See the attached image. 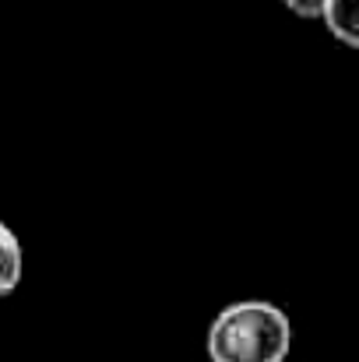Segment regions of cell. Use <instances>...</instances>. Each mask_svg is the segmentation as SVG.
I'll list each match as a JSON object with an SVG mask.
<instances>
[{
  "label": "cell",
  "mask_w": 359,
  "mask_h": 362,
  "mask_svg": "<svg viewBox=\"0 0 359 362\" xmlns=\"http://www.w3.org/2000/svg\"><path fill=\"white\" fill-rule=\"evenodd\" d=\"M205 345L212 362H285L292 324L285 310L268 299H239L219 310Z\"/></svg>",
  "instance_id": "cell-1"
},
{
  "label": "cell",
  "mask_w": 359,
  "mask_h": 362,
  "mask_svg": "<svg viewBox=\"0 0 359 362\" xmlns=\"http://www.w3.org/2000/svg\"><path fill=\"white\" fill-rule=\"evenodd\" d=\"M21 274H25L21 240L14 236V229L7 222H0V299L21 285Z\"/></svg>",
  "instance_id": "cell-2"
},
{
  "label": "cell",
  "mask_w": 359,
  "mask_h": 362,
  "mask_svg": "<svg viewBox=\"0 0 359 362\" xmlns=\"http://www.w3.org/2000/svg\"><path fill=\"white\" fill-rule=\"evenodd\" d=\"M324 25L338 42L359 49V0H328Z\"/></svg>",
  "instance_id": "cell-3"
},
{
  "label": "cell",
  "mask_w": 359,
  "mask_h": 362,
  "mask_svg": "<svg viewBox=\"0 0 359 362\" xmlns=\"http://www.w3.org/2000/svg\"><path fill=\"white\" fill-rule=\"evenodd\" d=\"M282 4L300 18H324V7H328V0H282Z\"/></svg>",
  "instance_id": "cell-4"
}]
</instances>
